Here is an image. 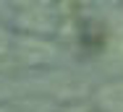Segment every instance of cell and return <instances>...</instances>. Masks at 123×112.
<instances>
[{
	"instance_id": "obj_3",
	"label": "cell",
	"mask_w": 123,
	"mask_h": 112,
	"mask_svg": "<svg viewBox=\"0 0 123 112\" xmlns=\"http://www.w3.org/2000/svg\"><path fill=\"white\" fill-rule=\"evenodd\" d=\"M63 112H92L86 104H71V107H66Z\"/></svg>"
},
{
	"instance_id": "obj_1",
	"label": "cell",
	"mask_w": 123,
	"mask_h": 112,
	"mask_svg": "<svg viewBox=\"0 0 123 112\" xmlns=\"http://www.w3.org/2000/svg\"><path fill=\"white\" fill-rule=\"evenodd\" d=\"M45 52H47L45 45H37L31 37H16L0 23V73L24 63L45 60Z\"/></svg>"
},
{
	"instance_id": "obj_4",
	"label": "cell",
	"mask_w": 123,
	"mask_h": 112,
	"mask_svg": "<svg viewBox=\"0 0 123 112\" xmlns=\"http://www.w3.org/2000/svg\"><path fill=\"white\" fill-rule=\"evenodd\" d=\"M0 112H18V110H13L11 104H0Z\"/></svg>"
},
{
	"instance_id": "obj_2",
	"label": "cell",
	"mask_w": 123,
	"mask_h": 112,
	"mask_svg": "<svg viewBox=\"0 0 123 112\" xmlns=\"http://www.w3.org/2000/svg\"><path fill=\"white\" fill-rule=\"evenodd\" d=\"M97 102L105 112H123V81L102 86L97 91Z\"/></svg>"
}]
</instances>
